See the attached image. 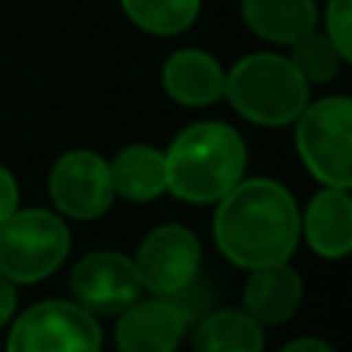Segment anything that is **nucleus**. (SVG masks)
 Here are the masks:
<instances>
[{
	"label": "nucleus",
	"mask_w": 352,
	"mask_h": 352,
	"mask_svg": "<svg viewBox=\"0 0 352 352\" xmlns=\"http://www.w3.org/2000/svg\"><path fill=\"white\" fill-rule=\"evenodd\" d=\"M213 241L219 254L244 272L291 263L300 248L297 198L278 179L244 176L217 201Z\"/></svg>",
	"instance_id": "1"
},
{
	"label": "nucleus",
	"mask_w": 352,
	"mask_h": 352,
	"mask_svg": "<svg viewBox=\"0 0 352 352\" xmlns=\"http://www.w3.org/2000/svg\"><path fill=\"white\" fill-rule=\"evenodd\" d=\"M167 192L186 204H217L248 170V146L226 121H195L164 152Z\"/></svg>",
	"instance_id": "2"
},
{
	"label": "nucleus",
	"mask_w": 352,
	"mask_h": 352,
	"mask_svg": "<svg viewBox=\"0 0 352 352\" xmlns=\"http://www.w3.org/2000/svg\"><path fill=\"white\" fill-rule=\"evenodd\" d=\"M223 99L238 118L256 127H291L309 105L312 87L287 56L250 53L226 72Z\"/></svg>",
	"instance_id": "3"
},
{
	"label": "nucleus",
	"mask_w": 352,
	"mask_h": 352,
	"mask_svg": "<svg viewBox=\"0 0 352 352\" xmlns=\"http://www.w3.org/2000/svg\"><path fill=\"white\" fill-rule=\"evenodd\" d=\"M72 254V232L56 210L19 207L0 223V275L16 287L47 281Z\"/></svg>",
	"instance_id": "4"
},
{
	"label": "nucleus",
	"mask_w": 352,
	"mask_h": 352,
	"mask_svg": "<svg viewBox=\"0 0 352 352\" xmlns=\"http://www.w3.org/2000/svg\"><path fill=\"white\" fill-rule=\"evenodd\" d=\"M294 146L303 167L328 188L352 186V99L324 96L294 121Z\"/></svg>",
	"instance_id": "5"
},
{
	"label": "nucleus",
	"mask_w": 352,
	"mask_h": 352,
	"mask_svg": "<svg viewBox=\"0 0 352 352\" xmlns=\"http://www.w3.org/2000/svg\"><path fill=\"white\" fill-rule=\"evenodd\" d=\"M6 352H102V328L74 300H41L10 322Z\"/></svg>",
	"instance_id": "6"
},
{
	"label": "nucleus",
	"mask_w": 352,
	"mask_h": 352,
	"mask_svg": "<svg viewBox=\"0 0 352 352\" xmlns=\"http://www.w3.org/2000/svg\"><path fill=\"white\" fill-rule=\"evenodd\" d=\"M201 241L188 226L161 223L146 232L133 254L142 294L179 300L201 275Z\"/></svg>",
	"instance_id": "7"
},
{
	"label": "nucleus",
	"mask_w": 352,
	"mask_h": 352,
	"mask_svg": "<svg viewBox=\"0 0 352 352\" xmlns=\"http://www.w3.org/2000/svg\"><path fill=\"white\" fill-rule=\"evenodd\" d=\"M47 195L53 210L62 219L90 223L111 210L115 186H111L109 158L93 148H72L59 155L47 176Z\"/></svg>",
	"instance_id": "8"
},
{
	"label": "nucleus",
	"mask_w": 352,
	"mask_h": 352,
	"mask_svg": "<svg viewBox=\"0 0 352 352\" xmlns=\"http://www.w3.org/2000/svg\"><path fill=\"white\" fill-rule=\"evenodd\" d=\"M72 300L96 318H115L142 297L133 256L121 250H90L68 275Z\"/></svg>",
	"instance_id": "9"
},
{
	"label": "nucleus",
	"mask_w": 352,
	"mask_h": 352,
	"mask_svg": "<svg viewBox=\"0 0 352 352\" xmlns=\"http://www.w3.org/2000/svg\"><path fill=\"white\" fill-rule=\"evenodd\" d=\"M115 318L118 352H176L192 324L179 300L167 297H140Z\"/></svg>",
	"instance_id": "10"
},
{
	"label": "nucleus",
	"mask_w": 352,
	"mask_h": 352,
	"mask_svg": "<svg viewBox=\"0 0 352 352\" xmlns=\"http://www.w3.org/2000/svg\"><path fill=\"white\" fill-rule=\"evenodd\" d=\"M303 278L291 263L250 269L241 287V309L260 328L287 324L303 306Z\"/></svg>",
	"instance_id": "11"
},
{
	"label": "nucleus",
	"mask_w": 352,
	"mask_h": 352,
	"mask_svg": "<svg viewBox=\"0 0 352 352\" xmlns=\"http://www.w3.org/2000/svg\"><path fill=\"white\" fill-rule=\"evenodd\" d=\"M300 241L322 260H343L352 250V198L349 188L316 192L300 210Z\"/></svg>",
	"instance_id": "12"
},
{
	"label": "nucleus",
	"mask_w": 352,
	"mask_h": 352,
	"mask_svg": "<svg viewBox=\"0 0 352 352\" xmlns=\"http://www.w3.org/2000/svg\"><path fill=\"white\" fill-rule=\"evenodd\" d=\"M161 87L176 105L207 109L223 99L226 68L207 50H173L161 65Z\"/></svg>",
	"instance_id": "13"
},
{
	"label": "nucleus",
	"mask_w": 352,
	"mask_h": 352,
	"mask_svg": "<svg viewBox=\"0 0 352 352\" xmlns=\"http://www.w3.org/2000/svg\"><path fill=\"white\" fill-rule=\"evenodd\" d=\"M241 22L260 41L291 47L318 28V6L316 0H241Z\"/></svg>",
	"instance_id": "14"
},
{
	"label": "nucleus",
	"mask_w": 352,
	"mask_h": 352,
	"mask_svg": "<svg viewBox=\"0 0 352 352\" xmlns=\"http://www.w3.org/2000/svg\"><path fill=\"white\" fill-rule=\"evenodd\" d=\"M111 186L115 198H124L130 204H148L167 195V164L164 152L146 142L124 146L115 158H109Z\"/></svg>",
	"instance_id": "15"
},
{
	"label": "nucleus",
	"mask_w": 352,
	"mask_h": 352,
	"mask_svg": "<svg viewBox=\"0 0 352 352\" xmlns=\"http://www.w3.org/2000/svg\"><path fill=\"white\" fill-rule=\"evenodd\" d=\"M195 352H263L266 328L254 322L241 306L210 309L204 318L188 324Z\"/></svg>",
	"instance_id": "16"
},
{
	"label": "nucleus",
	"mask_w": 352,
	"mask_h": 352,
	"mask_svg": "<svg viewBox=\"0 0 352 352\" xmlns=\"http://www.w3.org/2000/svg\"><path fill=\"white\" fill-rule=\"evenodd\" d=\"M124 16L155 37H176L195 25L201 0H118Z\"/></svg>",
	"instance_id": "17"
},
{
	"label": "nucleus",
	"mask_w": 352,
	"mask_h": 352,
	"mask_svg": "<svg viewBox=\"0 0 352 352\" xmlns=\"http://www.w3.org/2000/svg\"><path fill=\"white\" fill-rule=\"evenodd\" d=\"M287 59L294 62V68L303 74V80L309 87L331 84V80L340 74V68L346 65L343 53L328 41V34H324L322 28H316V31H309V34L297 37V41L291 43Z\"/></svg>",
	"instance_id": "18"
},
{
	"label": "nucleus",
	"mask_w": 352,
	"mask_h": 352,
	"mask_svg": "<svg viewBox=\"0 0 352 352\" xmlns=\"http://www.w3.org/2000/svg\"><path fill=\"white\" fill-rule=\"evenodd\" d=\"M324 34L352 62V0H328L324 6Z\"/></svg>",
	"instance_id": "19"
},
{
	"label": "nucleus",
	"mask_w": 352,
	"mask_h": 352,
	"mask_svg": "<svg viewBox=\"0 0 352 352\" xmlns=\"http://www.w3.org/2000/svg\"><path fill=\"white\" fill-rule=\"evenodd\" d=\"M19 210V182L10 167L0 164V223Z\"/></svg>",
	"instance_id": "20"
},
{
	"label": "nucleus",
	"mask_w": 352,
	"mask_h": 352,
	"mask_svg": "<svg viewBox=\"0 0 352 352\" xmlns=\"http://www.w3.org/2000/svg\"><path fill=\"white\" fill-rule=\"evenodd\" d=\"M16 312H19V287L0 275V331L10 328Z\"/></svg>",
	"instance_id": "21"
},
{
	"label": "nucleus",
	"mask_w": 352,
	"mask_h": 352,
	"mask_svg": "<svg viewBox=\"0 0 352 352\" xmlns=\"http://www.w3.org/2000/svg\"><path fill=\"white\" fill-rule=\"evenodd\" d=\"M278 352H337L334 343L322 340V337H297V340L285 343Z\"/></svg>",
	"instance_id": "22"
}]
</instances>
